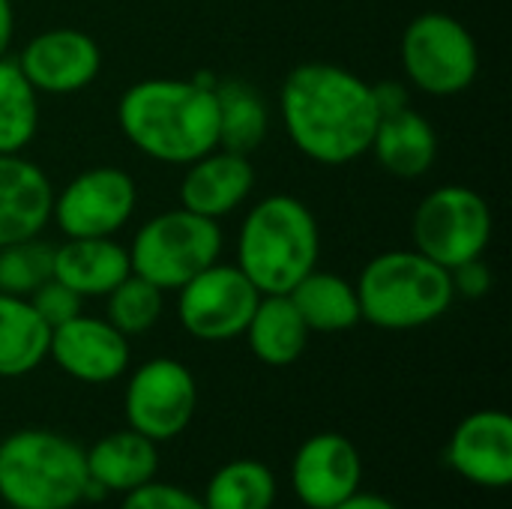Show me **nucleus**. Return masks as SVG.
Wrapping results in <instances>:
<instances>
[{"label": "nucleus", "mask_w": 512, "mask_h": 509, "mask_svg": "<svg viewBox=\"0 0 512 509\" xmlns=\"http://www.w3.org/2000/svg\"><path fill=\"white\" fill-rule=\"evenodd\" d=\"M291 144L318 165H348L369 153L378 126L372 84L339 63H300L279 90Z\"/></svg>", "instance_id": "obj_1"}, {"label": "nucleus", "mask_w": 512, "mask_h": 509, "mask_svg": "<svg viewBox=\"0 0 512 509\" xmlns=\"http://www.w3.org/2000/svg\"><path fill=\"white\" fill-rule=\"evenodd\" d=\"M216 78H144L123 90L117 126L147 159L189 165L219 147Z\"/></svg>", "instance_id": "obj_2"}, {"label": "nucleus", "mask_w": 512, "mask_h": 509, "mask_svg": "<svg viewBox=\"0 0 512 509\" xmlns=\"http://www.w3.org/2000/svg\"><path fill=\"white\" fill-rule=\"evenodd\" d=\"M321 228L315 213L294 195L261 198L237 231V267L258 294H291L318 267Z\"/></svg>", "instance_id": "obj_3"}, {"label": "nucleus", "mask_w": 512, "mask_h": 509, "mask_svg": "<svg viewBox=\"0 0 512 509\" xmlns=\"http://www.w3.org/2000/svg\"><path fill=\"white\" fill-rule=\"evenodd\" d=\"M360 315L378 330H417L444 318L456 300L450 270L417 249L375 255L354 282Z\"/></svg>", "instance_id": "obj_4"}, {"label": "nucleus", "mask_w": 512, "mask_h": 509, "mask_svg": "<svg viewBox=\"0 0 512 509\" xmlns=\"http://www.w3.org/2000/svg\"><path fill=\"white\" fill-rule=\"evenodd\" d=\"M84 450L48 429H21L0 441V504L9 509H72L87 501Z\"/></svg>", "instance_id": "obj_5"}, {"label": "nucleus", "mask_w": 512, "mask_h": 509, "mask_svg": "<svg viewBox=\"0 0 512 509\" xmlns=\"http://www.w3.org/2000/svg\"><path fill=\"white\" fill-rule=\"evenodd\" d=\"M126 249L132 273L162 291H177L222 258L225 234L216 219L174 207L147 219Z\"/></svg>", "instance_id": "obj_6"}, {"label": "nucleus", "mask_w": 512, "mask_h": 509, "mask_svg": "<svg viewBox=\"0 0 512 509\" xmlns=\"http://www.w3.org/2000/svg\"><path fill=\"white\" fill-rule=\"evenodd\" d=\"M402 72L408 87L426 96H459L480 72V48L471 30L447 12H420L402 33Z\"/></svg>", "instance_id": "obj_7"}, {"label": "nucleus", "mask_w": 512, "mask_h": 509, "mask_svg": "<svg viewBox=\"0 0 512 509\" xmlns=\"http://www.w3.org/2000/svg\"><path fill=\"white\" fill-rule=\"evenodd\" d=\"M492 231L495 219L489 201L477 189L459 183L432 189L411 219L414 249L447 270L483 258L492 243Z\"/></svg>", "instance_id": "obj_8"}, {"label": "nucleus", "mask_w": 512, "mask_h": 509, "mask_svg": "<svg viewBox=\"0 0 512 509\" xmlns=\"http://www.w3.org/2000/svg\"><path fill=\"white\" fill-rule=\"evenodd\" d=\"M138 207V186L117 165H96L75 174L54 192L51 222L63 237H114Z\"/></svg>", "instance_id": "obj_9"}, {"label": "nucleus", "mask_w": 512, "mask_h": 509, "mask_svg": "<svg viewBox=\"0 0 512 509\" xmlns=\"http://www.w3.org/2000/svg\"><path fill=\"white\" fill-rule=\"evenodd\" d=\"M258 300V288L237 264L216 261L177 288V318L198 342H231L246 333Z\"/></svg>", "instance_id": "obj_10"}, {"label": "nucleus", "mask_w": 512, "mask_h": 509, "mask_svg": "<svg viewBox=\"0 0 512 509\" xmlns=\"http://www.w3.org/2000/svg\"><path fill=\"white\" fill-rule=\"evenodd\" d=\"M198 408L195 375L171 357H153L141 363L123 396V411L129 429L162 444L189 429Z\"/></svg>", "instance_id": "obj_11"}, {"label": "nucleus", "mask_w": 512, "mask_h": 509, "mask_svg": "<svg viewBox=\"0 0 512 509\" xmlns=\"http://www.w3.org/2000/svg\"><path fill=\"white\" fill-rule=\"evenodd\" d=\"M15 63L36 93L69 96L99 78L102 51L99 42L78 27H48L21 48Z\"/></svg>", "instance_id": "obj_12"}, {"label": "nucleus", "mask_w": 512, "mask_h": 509, "mask_svg": "<svg viewBox=\"0 0 512 509\" xmlns=\"http://www.w3.org/2000/svg\"><path fill=\"white\" fill-rule=\"evenodd\" d=\"M363 459L339 432L312 435L291 462V486L309 509H333L360 492Z\"/></svg>", "instance_id": "obj_13"}, {"label": "nucleus", "mask_w": 512, "mask_h": 509, "mask_svg": "<svg viewBox=\"0 0 512 509\" xmlns=\"http://www.w3.org/2000/svg\"><path fill=\"white\" fill-rule=\"evenodd\" d=\"M48 357L81 384H111L129 369V339L105 318L81 312L51 330Z\"/></svg>", "instance_id": "obj_14"}, {"label": "nucleus", "mask_w": 512, "mask_h": 509, "mask_svg": "<svg viewBox=\"0 0 512 509\" xmlns=\"http://www.w3.org/2000/svg\"><path fill=\"white\" fill-rule=\"evenodd\" d=\"M450 468L483 489H504L512 483V420L507 411H474L450 438Z\"/></svg>", "instance_id": "obj_15"}, {"label": "nucleus", "mask_w": 512, "mask_h": 509, "mask_svg": "<svg viewBox=\"0 0 512 509\" xmlns=\"http://www.w3.org/2000/svg\"><path fill=\"white\" fill-rule=\"evenodd\" d=\"M183 168L180 207L216 222L240 210L255 189L252 159L225 147H216Z\"/></svg>", "instance_id": "obj_16"}, {"label": "nucleus", "mask_w": 512, "mask_h": 509, "mask_svg": "<svg viewBox=\"0 0 512 509\" xmlns=\"http://www.w3.org/2000/svg\"><path fill=\"white\" fill-rule=\"evenodd\" d=\"M54 186L24 153H0V249L33 240L51 222Z\"/></svg>", "instance_id": "obj_17"}, {"label": "nucleus", "mask_w": 512, "mask_h": 509, "mask_svg": "<svg viewBox=\"0 0 512 509\" xmlns=\"http://www.w3.org/2000/svg\"><path fill=\"white\" fill-rule=\"evenodd\" d=\"M87 459V498L96 501L108 492H132L150 480H156L159 471V450L156 441L144 438L135 429H120L105 438H99L90 450H84Z\"/></svg>", "instance_id": "obj_18"}, {"label": "nucleus", "mask_w": 512, "mask_h": 509, "mask_svg": "<svg viewBox=\"0 0 512 509\" xmlns=\"http://www.w3.org/2000/svg\"><path fill=\"white\" fill-rule=\"evenodd\" d=\"M129 273V249L114 237H66L51 255V276L81 300L105 297Z\"/></svg>", "instance_id": "obj_19"}, {"label": "nucleus", "mask_w": 512, "mask_h": 509, "mask_svg": "<svg viewBox=\"0 0 512 509\" xmlns=\"http://www.w3.org/2000/svg\"><path fill=\"white\" fill-rule=\"evenodd\" d=\"M369 153L387 174L417 180L429 174L438 159V132L426 114L408 105L396 114L378 117Z\"/></svg>", "instance_id": "obj_20"}, {"label": "nucleus", "mask_w": 512, "mask_h": 509, "mask_svg": "<svg viewBox=\"0 0 512 509\" xmlns=\"http://www.w3.org/2000/svg\"><path fill=\"white\" fill-rule=\"evenodd\" d=\"M243 336L264 366L282 369L297 363L306 351L309 327L303 324L288 294H261Z\"/></svg>", "instance_id": "obj_21"}, {"label": "nucleus", "mask_w": 512, "mask_h": 509, "mask_svg": "<svg viewBox=\"0 0 512 509\" xmlns=\"http://www.w3.org/2000/svg\"><path fill=\"white\" fill-rule=\"evenodd\" d=\"M288 297L300 312L303 324L309 327V333H345L363 321L357 288L339 273L315 267L291 288Z\"/></svg>", "instance_id": "obj_22"}, {"label": "nucleus", "mask_w": 512, "mask_h": 509, "mask_svg": "<svg viewBox=\"0 0 512 509\" xmlns=\"http://www.w3.org/2000/svg\"><path fill=\"white\" fill-rule=\"evenodd\" d=\"M213 90L219 108V147L252 156L270 132V105L264 93L243 78L216 81Z\"/></svg>", "instance_id": "obj_23"}, {"label": "nucleus", "mask_w": 512, "mask_h": 509, "mask_svg": "<svg viewBox=\"0 0 512 509\" xmlns=\"http://www.w3.org/2000/svg\"><path fill=\"white\" fill-rule=\"evenodd\" d=\"M51 327L27 297L0 291V378L30 375L48 357Z\"/></svg>", "instance_id": "obj_24"}, {"label": "nucleus", "mask_w": 512, "mask_h": 509, "mask_svg": "<svg viewBox=\"0 0 512 509\" xmlns=\"http://www.w3.org/2000/svg\"><path fill=\"white\" fill-rule=\"evenodd\" d=\"M201 501L207 509H273L276 477L264 462L237 459L210 477Z\"/></svg>", "instance_id": "obj_25"}, {"label": "nucleus", "mask_w": 512, "mask_h": 509, "mask_svg": "<svg viewBox=\"0 0 512 509\" xmlns=\"http://www.w3.org/2000/svg\"><path fill=\"white\" fill-rule=\"evenodd\" d=\"M39 129V93L18 63L0 57V153H24Z\"/></svg>", "instance_id": "obj_26"}, {"label": "nucleus", "mask_w": 512, "mask_h": 509, "mask_svg": "<svg viewBox=\"0 0 512 509\" xmlns=\"http://www.w3.org/2000/svg\"><path fill=\"white\" fill-rule=\"evenodd\" d=\"M102 300H105V321L117 327L126 339L153 330L165 312V291L141 279L138 273H129Z\"/></svg>", "instance_id": "obj_27"}, {"label": "nucleus", "mask_w": 512, "mask_h": 509, "mask_svg": "<svg viewBox=\"0 0 512 509\" xmlns=\"http://www.w3.org/2000/svg\"><path fill=\"white\" fill-rule=\"evenodd\" d=\"M51 255L54 246L42 243L39 237L12 243L0 249V291L27 297L36 285L51 276Z\"/></svg>", "instance_id": "obj_28"}, {"label": "nucleus", "mask_w": 512, "mask_h": 509, "mask_svg": "<svg viewBox=\"0 0 512 509\" xmlns=\"http://www.w3.org/2000/svg\"><path fill=\"white\" fill-rule=\"evenodd\" d=\"M27 300H30V306L36 309V315L51 330L60 327V324H66V321H72L75 315H81V303H84L72 288H66L63 282H57L54 276H48L42 285H36L27 294Z\"/></svg>", "instance_id": "obj_29"}, {"label": "nucleus", "mask_w": 512, "mask_h": 509, "mask_svg": "<svg viewBox=\"0 0 512 509\" xmlns=\"http://www.w3.org/2000/svg\"><path fill=\"white\" fill-rule=\"evenodd\" d=\"M120 509H207L198 495H192L189 489L171 486V483H159L150 480L132 492H126Z\"/></svg>", "instance_id": "obj_30"}, {"label": "nucleus", "mask_w": 512, "mask_h": 509, "mask_svg": "<svg viewBox=\"0 0 512 509\" xmlns=\"http://www.w3.org/2000/svg\"><path fill=\"white\" fill-rule=\"evenodd\" d=\"M450 279H453L456 297L462 294V297H468V300H477V297L489 294V288H492V270L486 267L483 258H474V261H468V264L450 270Z\"/></svg>", "instance_id": "obj_31"}, {"label": "nucleus", "mask_w": 512, "mask_h": 509, "mask_svg": "<svg viewBox=\"0 0 512 509\" xmlns=\"http://www.w3.org/2000/svg\"><path fill=\"white\" fill-rule=\"evenodd\" d=\"M372 96H375V108L381 117L396 114L411 105V90L402 81H378V84H372Z\"/></svg>", "instance_id": "obj_32"}, {"label": "nucleus", "mask_w": 512, "mask_h": 509, "mask_svg": "<svg viewBox=\"0 0 512 509\" xmlns=\"http://www.w3.org/2000/svg\"><path fill=\"white\" fill-rule=\"evenodd\" d=\"M15 39V9L12 0H0V57L9 54Z\"/></svg>", "instance_id": "obj_33"}, {"label": "nucleus", "mask_w": 512, "mask_h": 509, "mask_svg": "<svg viewBox=\"0 0 512 509\" xmlns=\"http://www.w3.org/2000/svg\"><path fill=\"white\" fill-rule=\"evenodd\" d=\"M333 509H399L393 501L381 498V495H372V492H354L348 501H342L339 507Z\"/></svg>", "instance_id": "obj_34"}]
</instances>
